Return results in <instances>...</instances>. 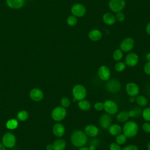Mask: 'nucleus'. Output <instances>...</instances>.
<instances>
[{"mask_svg": "<svg viewBox=\"0 0 150 150\" xmlns=\"http://www.w3.org/2000/svg\"><path fill=\"white\" fill-rule=\"evenodd\" d=\"M87 141L88 137L82 130H74L70 135V142L75 147L80 148L84 146L87 144Z\"/></svg>", "mask_w": 150, "mask_h": 150, "instance_id": "f257e3e1", "label": "nucleus"}, {"mask_svg": "<svg viewBox=\"0 0 150 150\" xmlns=\"http://www.w3.org/2000/svg\"><path fill=\"white\" fill-rule=\"evenodd\" d=\"M122 132L128 138H131L135 137L138 132L139 127L138 124L132 120H128L125 122L122 127Z\"/></svg>", "mask_w": 150, "mask_h": 150, "instance_id": "f03ea898", "label": "nucleus"}, {"mask_svg": "<svg viewBox=\"0 0 150 150\" xmlns=\"http://www.w3.org/2000/svg\"><path fill=\"white\" fill-rule=\"evenodd\" d=\"M72 94L73 96V101L77 102L85 99L87 96V91L86 88L82 84H77L73 86L72 88Z\"/></svg>", "mask_w": 150, "mask_h": 150, "instance_id": "7ed1b4c3", "label": "nucleus"}, {"mask_svg": "<svg viewBox=\"0 0 150 150\" xmlns=\"http://www.w3.org/2000/svg\"><path fill=\"white\" fill-rule=\"evenodd\" d=\"M67 115L66 108L62 107L57 106L54 107L51 112L52 118L57 122H60L63 120Z\"/></svg>", "mask_w": 150, "mask_h": 150, "instance_id": "20e7f679", "label": "nucleus"}, {"mask_svg": "<svg viewBox=\"0 0 150 150\" xmlns=\"http://www.w3.org/2000/svg\"><path fill=\"white\" fill-rule=\"evenodd\" d=\"M121 84L117 79H112L107 81L105 84L106 90L112 93H117L119 92L121 89Z\"/></svg>", "mask_w": 150, "mask_h": 150, "instance_id": "39448f33", "label": "nucleus"}, {"mask_svg": "<svg viewBox=\"0 0 150 150\" xmlns=\"http://www.w3.org/2000/svg\"><path fill=\"white\" fill-rule=\"evenodd\" d=\"M104 110L110 115H115L118 111L117 104L112 100H107L104 102Z\"/></svg>", "mask_w": 150, "mask_h": 150, "instance_id": "423d86ee", "label": "nucleus"}, {"mask_svg": "<svg viewBox=\"0 0 150 150\" xmlns=\"http://www.w3.org/2000/svg\"><path fill=\"white\" fill-rule=\"evenodd\" d=\"M16 142V137L12 132H8L5 133L2 138V142L6 148H13L15 145Z\"/></svg>", "mask_w": 150, "mask_h": 150, "instance_id": "0eeeda50", "label": "nucleus"}, {"mask_svg": "<svg viewBox=\"0 0 150 150\" xmlns=\"http://www.w3.org/2000/svg\"><path fill=\"white\" fill-rule=\"evenodd\" d=\"M125 0H110L108 7L113 12L117 13L122 11L125 6Z\"/></svg>", "mask_w": 150, "mask_h": 150, "instance_id": "6e6552de", "label": "nucleus"}, {"mask_svg": "<svg viewBox=\"0 0 150 150\" xmlns=\"http://www.w3.org/2000/svg\"><path fill=\"white\" fill-rule=\"evenodd\" d=\"M134 40L130 37L124 39L120 44V49L125 53L131 52L134 46Z\"/></svg>", "mask_w": 150, "mask_h": 150, "instance_id": "1a4fd4ad", "label": "nucleus"}, {"mask_svg": "<svg viewBox=\"0 0 150 150\" xmlns=\"http://www.w3.org/2000/svg\"><path fill=\"white\" fill-rule=\"evenodd\" d=\"M97 74L100 80L102 81H107L111 77V71L108 66L105 65H102L98 68Z\"/></svg>", "mask_w": 150, "mask_h": 150, "instance_id": "9d476101", "label": "nucleus"}, {"mask_svg": "<svg viewBox=\"0 0 150 150\" xmlns=\"http://www.w3.org/2000/svg\"><path fill=\"white\" fill-rule=\"evenodd\" d=\"M71 14L76 17H82L86 13V7L81 4L76 3L71 8Z\"/></svg>", "mask_w": 150, "mask_h": 150, "instance_id": "9b49d317", "label": "nucleus"}, {"mask_svg": "<svg viewBox=\"0 0 150 150\" xmlns=\"http://www.w3.org/2000/svg\"><path fill=\"white\" fill-rule=\"evenodd\" d=\"M125 91L129 96L136 97L139 93V87L135 82H128L125 85Z\"/></svg>", "mask_w": 150, "mask_h": 150, "instance_id": "f8f14e48", "label": "nucleus"}, {"mask_svg": "<svg viewBox=\"0 0 150 150\" xmlns=\"http://www.w3.org/2000/svg\"><path fill=\"white\" fill-rule=\"evenodd\" d=\"M139 62L138 55L134 52H130L127 54L125 59V63L128 67H135Z\"/></svg>", "mask_w": 150, "mask_h": 150, "instance_id": "ddd939ff", "label": "nucleus"}, {"mask_svg": "<svg viewBox=\"0 0 150 150\" xmlns=\"http://www.w3.org/2000/svg\"><path fill=\"white\" fill-rule=\"evenodd\" d=\"M112 118L111 115L105 112L103 113L99 118V125L104 129H107L111 125Z\"/></svg>", "mask_w": 150, "mask_h": 150, "instance_id": "4468645a", "label": "nucleus"}, {"mask_svg": "<svg viewBox=\"0 0 150 150\" xmlns=\"http://www.w3.org/2000/svg\"><path fill=\"white\" fill-rule=\"evenodd\" d=\"M99 128L94 124H88L85 128L84 132L87 137L94 138L96 137L99 134Z\"/></svg>", "mask_w": 150, "mask_h": 150, "instance_id": "2eb2a0df", "label": "nucleus"}, {"mask_svg": "<svg viewBox=\"0 0 150 150\" xmlns=\"http://www.w3.org/2000/svg\"><path fill=\"white\" fill-rule=\"evenodd\" d=\"M29 96L33 101L38 102L40 101L43 98L44 94L42 90L38 88H34L30 91Z\"/></svg>", "mask_w": 150, "mask_h": 150, "instance_id": "dca6fc26", "label": "nucleus"}, {"mask_svg": "<svg viewBox=\"0 0 150 150\" xmlns=\"http://www.w3.org/2000/svg\"><path fill=\"white\" fill-rule=\"evenodd\" d=\"M53 134L56 137L60 138L63 137L65 134V127L64 126L59 122H57L54 124L52 128Z\"/></svg>", "mask_w": 150, "mask_h": 150, "instance_id": "f3484780", "label": "nucleus"}, {"mask_svg": "<svg viewBox=\"0 0 150 150\" xmlns=\"http://www.w3.org/2000/svg\"><path fill=\"white\" fill-rule=\"evenodd\" d=\"M7 5L14 9L21 8L25 4V0H6Z\"/></svg>", "mask_w": 150, "mask_h": 150, "instance_id": "a211bd4d", "label": "nucleus"}, {"mask_svg": "<svg viewBox=\"0 0 150 150\" xmlns=\"http://www.w3.org/2000/svg\"><path fill=\"white\" fill-rule=\"evenodd\" d=\"M107 129H108V133L111 135L114 136V137H116L118 134L122 133V127L118 124H111Z\"/></svg>", "mask_w": 150, "mask_h": 150, "instance_id": "6ab92c4d", "label": "nucleus"}, {"mask_svg": "<svg viewBox=\"0 0 150 150\" xmlns=\"http://www.w3.org/2000/svg\"><path fill=\"white\" fill-rule=\"evenodd\" d=\"M88 38L93 42H96L100 40L102 38V33L101 32L96 29H94L91 30L88 33Z\"/></svg>", "mask_w": 150, "mask_h": 150, "instance_id": "aec40b11", "label": "nucleus"}, {"mask_svg": "<svg viewBox=\"0 0 150 150\" xmlns=\"http://www.w3.org/2000/svg\"><path fill=\"white\" fill-rule=\"evenodd\" d=\"M103 21L106 25L111 26L115 23L116 19L115 15L110 12H107L103 15Z\"/></svg>", "mask_w": 150, "mask_h": 150, "instance_id": "412c9836", "label": "nucleus"}, {"mask_svg": "<svg viewBox=\"0 0 150 150\" xmlns=\"http://www.w3.org/2000/svg\"><path fill=\"white\" fill-rule=\"evenodd\" d=\"M129 117L128 115V112L125 110L121 111L117 113L116 120L117 121L122 123H125L128 121Z\"/></svg>", "mask_w": 150, "mask_h": 150, "instance_id": "4be33fe9", "label": "nucleus"}, {"mask_svg": "<svg viewBox=\"0 0 150 150\" xmlns=\"http://www.w3.org/2000/svg\"><path fill=\"white\" fill-rule=\"evenodd\" d=\"M77 105L80 110L84 111H87L90 110L91 107V104L90 102L88 100L86 99H83L79 101L77 103Z\"/></svg>", "mask_w": 150, "mask_h": 150, "instance_id": "5701e85b", "label": "nucleus"}, {"mask_svg": "<svg viewBox=\"0 0 150 150\" xmlns=\"http://www.w3.org/2000/svg\"><path fill=\"white\" fill-rule=\"evenodd\" d=\"M52 144L53 150H64L66 147V142L63 139H57Z\"/></svg>", "mask_w": 150, "mask_h": 150, "instance_id": "b1692460", "label": "nucleus"}, {"mask_svg": "<svg viewBox=\"0 0 150 150\" xmlns=\"http://www.w3.org/2000/svg\"><path fill=\"white\" fill-rule=\"evenodd\" d=\"M135 102L140 107H145L148 104V99L145 96L138 94L135 97Z\"/></svg>", "mask_w": 150, "mask_h": 150, "instance_id": "393cba45", "label": "nucleus"}, {"mask_svg": "<svg viewBox=\"0 0 150 150\" xmlns=\"http://www.w3.org/2000/svg\"><path fill=\"white\" fill-rule=\"evenodd\" d=\"M142 110L139 107H135L131 109L128 112V115L129 118H137L141 115Z\"/></svg>", "mask_w": 150, "mask_h": 150, "instance_id": "a878e982", "label": "nucleus"}, {"mask_svg": "<svg viewBox=\"0 0 150 150\" xmlns=\"http://www.w3.org/2000/svg\"><path fill=\"white\" fill-rule=\"evenodd\" d=\"M127 139L128 138L123 133H121L115 137V142L120 145H122L127 142Z\"/></svg>", "mask_w": 150, "mask_h": 150, "instance_id": "bb28decb", "label": "nucleus"}, {"mask_svg": "<svg viewBox=\"0 0 150 150\" xmlns=\"http://www.w3.org/2000/svg\"><path fill=\"white\" fill-rule=\"evenodd\" d=\"M18 126V122L15 119H10L6 123V127L9 129H16Z\"/></svg>", "mask_w": 150, "mask_h": 150, "instance_id": "cd10ccee", "label": "nucleus"}, {"mask_svg": "<svg viewBox=\"0 0 150 150\" xmlns=\"http://www.w3.org/2000/svg\"><path fill=\"white\" fill-rule=\"evenodd\" d=\"M112 57L115 61H120L123 57V52L120 49H116L112 53Z\"/></svg>", "mask_w": 150, "mask_h": 150, "instance_id": "c85d7f7f", "label": "nucleus"}, {"mask_svg": "<svg viewBox=\"0 0 150 150\" xmlns=\"http://www.w3.org/2000/svg\"><path fill=\"white\" fill-rule=\"evenodd\" d=\"M28 117V112L25 110H21L17 114V119L20 121H25Z\"/></svg>", "mask_w": 150, "mask_h": 150, "instance_id": "c756f323", "label": "nucleus"}, {"mask_svg": "<svg viewBox=\"0 0 150 150\" xmlns=\"http://www.w3.org/2000/svg\"><path fill=\"white\" fill-rule=\"evenodd\" d=\"M126 68V64L125 62H121V61H118L117 62L114 66V69L118 73L122 72Z\"/></svg>", "mask_w": 150, "mask_h": 150, "instance_id": "7c9ffc66", "label": "nucleus"}, {"mask_svg": "<svg viewBox=\"0 0 150 150\" xmlns=\"http://www.w3.org/2000/svg\"><path fill=\"white\" fill-rule=\"evenodd\" d=\"M141 115L145 121H150V107H146L142 111Z\"/></svg>", "mask_w": 150, "mask_h": 150, "instance_id": "2f4dec72", "label": "nucleus"}, {"mask_svg": "<svg viewBox=\"0 0 150 150\" xmlns=\"http://www.w3.org/2000/svg\"><path fill=\"white\" fill-rule=\"evenodd\" d=\"M67 23L70 26H74L77 23V17L74 16L73 15H69L66 20Z\"/></svg>", "mask_w": 150, "mask_h": 150, "instance_id": "473e14b6", "label": "nucleus"}, {"mask_svg": "<svg viewBox=\"0 0 150 150\" xmlns=\"http://www.w3.org/2000/svg\"><path fill=\"white\" fill-rule=\"evenodd\" d=\"M60 103V105H61L60 106H62L65 108L69 107L70 105V104H71V101H70V99L67 97H63L61 98Z\"/></svg>", "mask_w": 150, "mask_h": 150, "instance_id": "72a5a7b5", "label": "nucleus"}, {"mask_svg": "<svg viewBox=\"0 0 150 150\" xmlns=\"http://www.w3.org/2000/svg\"><path fill=\"white\" fill-rule=\"evenodd\" d=\"M115 17L116 21H118L120 22H123L124 21V19H125V15H124V13L122 11L118 12L115 13Z\"/></svg>", "mask_w": 150, "mask_h": 150, "instance_id": "f704fd0d", "label": "nucleus"}, {"mask_svg": "<svg viewBox=\"0 0 150 150\" xmlns=\"http://www.w3.org/2000/svg\"><path fill=\"white\" fill-rule=\"evenodd\" d=\"M142 129L145 133H150V122L145 121L142 125Z\"/></svg>", "mask_w": 150, "mask_h": 150, "instance_id": "c9c22d12", "label": "nucleus"}, {"mask_svg": "<svg viewBox=\"0 0 150 150\" xmlns=\"http://www.w3.org/2000/svg\"><path fill=\"white\" fill-rule=\"evenodd\" d=\"M109 150H121V145L115 142H111L109 145Z\"/></svg>", "mask_w": 150, "mask_h": 150, "instance_id": "e433bc0d", "label": "nucleus"}, {"mask_svg": "<svg viewBox=\"0 0 150 150\" xmlns=\"http://www.w3.org/2000/svg\"><path fill=\"white\" fill-rule=\"evenodd\" d=\"M94 108L96 111H102L103 110H104V103L100 102V101L96 102L94 104Z\"/></svg>", "mask_w": 150, "mask_h": 150, "instance_id": "4c0bfd02", "label": "nucleus"}, {"mask_svg": "<svg viewBox=\"0 0 150 150\" xmlns=\"http://www.w3.org/2000/svg\"><path fill=\"white\" fill-rule=\"evenodd\" d=\"M121 150H139V148L136 145L130 144L125 146L121 148Z\"/></svg>", "mask_w": 150, "mask_h": 150, "instance_id": "58836bf2", "label": "nucleus"}, {"mask_svg": "<svg viewBox=\"0 0 150 150\" xmlns=\"http://www.w3.org/2000/svg\"><path fill=\"white\" fill-rule=\"evenodd\" d=\"M100 144V141L98 139V138H96V137H94V138H92L90 141H89V144L90 145H94L96 146V147H97Z\"/></svg>", "mask_w": 150, "mask_h": 150, "instance_id": "ea45409f", "label": "nucleus"}, {"mask_svg": "<svg viewBox=\"0 0 150 150\" xmlns=\"http://www.w3.org/2000/svg\"><path fill=\"white\" fill-rule=\"evenodd\" d=\"M144 71L146 74L150 76V62H147L145 64L144 66Z\"/></svg>", "mask_w": 150, "mask_h": 150, "instance_id": "a19ab883", "label": "nucleus"}, {"mask_svg": "<svg viewBox=\"0 0 150 150\" xmlns=\"http://www.w3.org/2000/svg\"><path fill=\"white\" fill-rule=\"evenodd\" d=\"M145 31H146V33L150 36V22L147 23L145 27Z\"/></svg>", "mask_w": 150, "mask_h": 150, "instance_id": "79ce46f5", "label": "nucleus"}, {"mask_svg": "<svg viewBox=\"0 0 150 150\" xmlns=\"http://www.w3.org/2000/svg\"><path fill=\"white\" fill-rule=\"evenodd\" d=\"M135 96H129V101L131 103H134L135 102Z\"/></svg>", "mask_w": 150, "mask_h": 150, "instance_id": "37998d69", "label": "nucleus"}, {"mask_svg": "<svg viewBox=\"0 0 150 150\" xmlns=\"http://www.w3.org/2000/svg\"><path fill=\"white\" fill-rule=\"evenodd\" d=\"M46 150H53V144H49L47 145L46 146Z\"/></svg>", "mask_w": 150, "mask_h": 150, "instance_id": "c03bdc74", "label": "nucleus"}, {"mask_svg": "<svg viewBox=\"0 0 150 150\" xmlns=\"http://www.w3.org/2000/svg\"><path fill=\"white\" fill-rule=\"evenodd\" d=\"M97 147L94 145H90V146H88V149L89 150H96Z\"/></svg>", "mask_w": 150, "mask_h": 150, "instance_id": "a18cd8bd", "label": "nucleus"}, {"mask_svg": "<svg viewBox=\"0 0 150 150\" xmlns=\"http://www.w3.org/2000/svg\"><path fill=\"white\" fill-rule=\"evenodd\" d=\"M145 58H146V60L148 62H150V52H148V53L146 54Z\"/></svg>", "mask_w": 150, "mask_h": 150, "instance_id": "49530a36", "label": "nucleus"}, {"mask_svg": "<svg viewBox=\"0 0 150 150\" xmlns=\"http://www.w3.org/2000/svg\"><path fill=\"white\" fill-rule=\"evenodd\" d=\"M78 150H89V149H88V147L84 145V146H83L81 147H80Z\"/></svg>", "mask_w": 150, "mask_h": 150, "instance_id": "de8ad7c7", "label": "nucleus"}, {"mask_svg": "<svg viewBox=\"0 0 150 150\" xmlns=\"http://www.w3.org/2000/svg\"><path fill=\"white\" fill-rule=\"evenodd\" d=\"M0 150H5V146L2 143H0Z\"/></svg>", "mask_w": 150, "mask_h": 150, "instance_id": "09e8293b", "label": "nucleus"}, {"mask_svg": "<svg viewBox=\"0 0 150 150\" xmlns=\"http://www.w3.org/2000/svg\"><path fill=\"white\" fill-rule=\"evenodd\" d=\"M146 147H147V149L148 150H150V141L148 143Z\"/></svg>", "mask_w": 150, "mask_h": 150, "instance_id": "8fccbe9b", "label": "nucleus"}, {"mask_svg": "<svg viewBox=\"0 0 150 150\" xmlns=\"http://www.w3.org/2000/svg\"><path fill=\"white\" fill-rule=\"evenodd\" d=\"M149 1H150V0H149Z\"/></svg>", "mask_w": 150, "mask_h": 150, "instance_id": "3c124183", "label": "nucleus"}]
</instances>
